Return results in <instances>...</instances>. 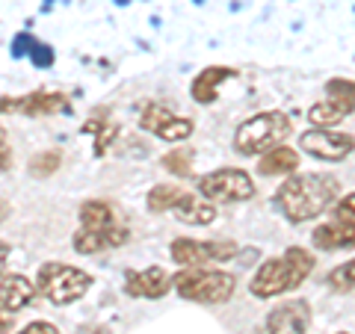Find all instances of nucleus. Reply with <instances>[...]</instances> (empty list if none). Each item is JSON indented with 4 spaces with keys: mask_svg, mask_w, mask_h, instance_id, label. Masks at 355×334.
I'll return each instance as SVG.
<instances>
[{
    "mask_svg": "<svg viewBox=\"0 0 355 334\" xmlns=\"http://www.w3.org/2000/svg\"><path fill=\"white\" fill-rule=\"evenodd\" d=\"M338 177L320 175V172H302L293 175L279 186L275 204L291 222H308L320 216L323 210L335 202L338 195Z\"/></svg>",
    "mask_w": 355,
    "mask_h": 334,
    "instance_id": "f257e3e1",
    "label": "nucleus"
},
{
    "mask_svg": "<svg viewBox=\"0 0 355 334\" xmlns=\"http://www.w3.org/2000/svg\"><path fill=\"white\" fill-rule=\"evenodd\" d=\"M314 270V258H311V252L305 249H287L282 258H272L261 263V270L254 272V278L249 281V290L252 296L258 299H272V296H282L287 290H293L305 281Z\"/></svg>",
    "mask_w": 355,
    "mask_h": 334,
    "instance_id": "f03ea898",
    "label": "nucleus"
},
{
    "mask_svg": "<svg viewBox=\"0 0 355 334\" xmlns=\"http://www.w3.org/2000/svg\"><path fill=\"white\" fill-rule=\"evenodd\" d=\"M287 137H291V118H287V113L270 109V113H258L249 121H243L234 133V148L252 157V154L272 151Z\"/></svg>",
    "mask_w": 355,
    "mask_h": 334,
    "instance_id": "7ed1b4c3",
    "label": "nucleus"
},
{
    "mask_svg": "<svg viewBox=\"0 0 355 334\" xmlns=\"http://www.w3.org/2000/svg\"><path fill=\"white\" fill-rule=\"evenodd\" d=\"M172 281H175L178 296L187 299V302H198V305H222L234 293V278L222 270L193 266L187 272H178Z\"/></svg>",
    "mask_w": 355,
    "mask_h": 334,
    "instance_id": "20e7f679",
    "label": "nucleus"
},
{
    "mask_svg": "<svg viewBox=\"0 0 355 334\" xmlns=\"http://www.w3.org/2000/svg\"><path fill=\"white\" fill-rule=\"evenodd\" d=\"M89 284H92V278H89L83 270H74L69 263H44L39 270V293L48 299L51 305H71L77 302L86 290Z\"/></svg>",
    "mask_w": 355,
    "mask_h": 334,
    "instance_id": "39448f33",
    "label": "nucleus"
},
{
    "mask_svg": "<svg viewBox=\"0 0 355 334\" xmlns=\"http://www.w3.org/2000/svg\"><path fill=\"white\" fill-rule=\"evenodd\" d=\"M198 189H202V195L210 198V202H246V198L254 195V184L246 172L240 169H216L205 175L202 181H198Z\"/></svg>",
    "mask_w": 355,
    "mask_h": 334,
    "instance_id": "423d86ee",
    "label": "nucleus"
},
{
    "mask_svg": "<svg viewBox=\"0 0 355 334\" xmlns=\"http://www.w3.org/2000/svg\"><path fill=\"white\" fill-rule=\"evenodd\" d=\"M172 258L184 266H205V263H219V261H231L237 254V246L231 240H207V243H198V240H187V237H178L172 246Z\"/></svg>",
    "mask_w": 355,
    "mask_h": 334,
    "instance_id": "0eeeda50",
    "label": "nucleus"
},
{
    "mask_svg": "<svg viewBox=\"0 0 355 334\" xmlns=\"http://www.w3.org/2000/svg\"><path fill=\"white\" fill-rule=\"evenodd\" d=\"M299 146L302 151H308L311 157L317 160H343L349 157L352 148H355V139L349 133H335L329 128H314V130H305L302 137H299Z\"/></svg>",
    "mask_w": 355,
    "mask_h": 334,
    "instance_id": "6e6552de",
    "label": "nucleus"
},
{
    "mask_svg": "<svg viewBox=\"0 0 355 334\" xmlns=\"http://www.w3.org/2000/svg\"><path fill=\"white\" fill-rule=\"evenodd\" d=\"M139 125H142V130H148L166 142H184L193 133L190 118H178L172 109L163 107V104H148L139 116Z\"/></svg>",
    "mask_w": 355,
    "mask_h": 334,
    "instance_id": "1a4fd4ad",
    "label": "nucleus"
},
{
    "mask_svg": "<svg viewBox=\"0 0 355 334\" xmlns=\"http://www.w3.org/2000/svg\"><path fill=\"white\" fill-rule=\"evenodd\" d=\"M311 326L308 302H284L266 314V331L270 334H305Z\"/></svg>",
    "mask_w": 355,
    "mask_h": 334,
    "instance_id": "9d476101",
    "label": "nucleus"
},
{
    "mask_svg": "<svg viewBox=\"0 0 355 334\" xmlns=\"http://www.w3.org/2000/svg\"><path fill=\"white\" fill-rule=\"evenodd\" d=\"M172 287H175V281L166 275V270L148 266V270H142V272H128L125 290H128V296H137V299H160L169 293Z\"/></svg>",
    "mask_w": 355,
    "mask_h": 334,
    "instance_id": "9b49d317",
    "label": "nucleus"
},
{
    "mask_svg": "<svg viewBox=\"0 0 355 334\" xmlns=\"http://www.w3.org/2000/svg\"><path fill=\"white\" fill-rule=\"evenodd\" d=\"M9 109H18V113H24L30 118H39V116H53L69 109V101L60 92H33V95H24L21 101L3 98V113H9Z\"/></svg>",
    "mask_w": 355,
    "mask_h": 334,
    "instance_id": "f8f14e48",
    "label": "nucleus"
},
{
    "mask_svg": "<svg viewBox=\"0 0 355 334\" xmlns=\"http://www.w3.org/2000/svg\"><path fill=\"white\" fill-rule=\"evenodd\" d=\"M311 240H314V246H317V249H323V252L352 249V246H355V219L335 216V222L314 228Z\"/></svg>",
    "mask_w": 355,
    "mask_h": 334,
    "instance_id": "ddd939ff",
    "label": "nucleus"
},
{
    "mask_svg": "<svg viewBox=\"0 0 355 334\" xmlns=\"http://www.w3.org/2000/svg\"><path fill=\"white\" fill-rule=\"evenodd\" d=\"M128 243V231L116 225L113 231H89L80 228L74 234V252L77 254H98L104 249H113V246H125Z\"/></svg>",
    "mask_w": 355,
    "mask_h": 334,
    "instance_id": "4468645a",
    "label": "nucleus"
},
{
    "mask_svg": "<svg viewBox=\"0 0 355 334\" xmlns=\"http://www.w3.org/2000/svg\"><path fill=\"white\" fill-rule=\"evenodd\" d=\"M355 109V98H340V95H329L326 101H320L317 107H311L308 121L314 128H331L343 121Z\"/></svg>",
    "mask_w": 355,
    "mask_h": 334,
    "instance_id": "2eb2a0df",
    "label": "nucleus"
},
{
    "mask_svg": "<svg viewBox=\"0 0 355 334\" xmlns=\"http://www.w3.org/2000/svg\"><path fill=\"white\" fill-rule=\"evenodd\" d=\"M39 287H33L24 275H6L3 287H0V302H3V314H15L21 310L33 296H36Z\"/></svg>",
    "mask_w": 355,
    "mask_h": 334,
    "instance_id": "dca6fc26",
    "label": "nucleus"
},
{
    "mask_svg": "<svg viewBox=\"0 0 355 334\" xmlns=\"http://www.w3.org/2000/svg\"><path fill=\"white\" fill-rule=\"evenodd\" d=\"M175 216L184 222V225H210L216 219V207L205 202L202 195H190L184 193V198L175 207Z\"/></svg>",
    "mask_w": 355,
    "mask_h": 334,
    "instance_id": "f3484780",
    "label": "nucleus"
},
{
    "mask_svg": "<svg viewBox=\"0 0 355 334\" xmlns=\"http://www.w3.org/2000/svg\"><path fill=\"white\" fill-rule=\"evenodd\" d=\"M228 77H234V69H228V65H210V69H205L193 80V98L198 104H214L219 95L216 86L222 80H228Z\"/></svg>",
    "mask_w": 355,
    "mask_h": 334,
    "instance_id": "a211bd4d",
    "label": "nucleus"
},
{
    "mask_svg": "<svg viewBox=\"0 0 355 334\" xmlns=\"http://www.w3.org/2000/svg\"><path fill=\"white\" fill-rule=\"evenodd\" d=\"M296 166H299L296 148L275 146L272 151H266L263 157H261L258 172H261V175H291V172H296Z\"/></svg>",
    "mask_w": 355,
    "mask_h": 334,
    "instance_id": "6ab92c4d",
    "label": "nucleus"
},
{
    "mask_svg": "<svg viewBox=\"0 0 355 334\" xmlns=\"http://www.w3.org/2000/svg\"><path fill=\"white\" fill-rule=\"evenodd\" d=\"M80 225L89 231H113L116 228L113 207L104 202H86L80 207Z\"/></svg>",
    "mask_w": 355,
    "mask_h": 334,
    "instance_id": "aec40b11",
    "label": "nucleus"
},
{
    "mask_svg": "<svg viewBox=\"0 0 355 334\" xmlns=\"http://www.w3.org/2000/svg\"><path fill=\"white\" fill-rule=\"evenodd\" d=\"M184 198V189H178V186H169V184H160V186H154L148 189V195H146V204L151 213H166V210H175L178 202Z\"/></svg>",
    "mask_w": 355,
    "mask_h": 334,
    "instance_id": "412c9836",
    "label": "nucleus"
},
{
    "mask_svg": "<svg viewBox=\"0 0 355 334\" xmlns=\"http://www.w3.org/2000/svg\"><path fill=\"white\" fill-rule=\"evenodd\" d=\"M190 163H193V151L190 148H175L169 154H163L160 157V166L169 175H178V177H184V175H190Z\"/></svg>",
    "mask_w": 355,
    "mask_h": 334,
    "instance_id": "4be33fe9",
    "label": "nucleus"
},
{
    "mask_svg": "<svg viewBox=\"0 0 355 334\" xmlns=\"http://www.w3.org/2000/svg\"><path fill=\"white\" fill-rule=\"evenodd\" d=\"M60 163H62V154L57 148H51V151H42L36 154V157L30 160V175H36V177H48L60 169Z\"/></svg>",
    "mask_w": 355,
    "mask_h": 334,
    "instance_id": "5701e85b",
    "label": "nucleus"
},
{
    "mask_svg": "<svg viewBox=\"0 0 355 334\" xmlns=\"http://www.w3.org/2000/svg\"><path fill=\"white\" fill-rule=\"evenodd\" d=\"M329 287H331V290H338V293L355 290V258L329 272Z\"/></svg>",
    "mask_w": 355,
    "mask_h": 334,
    "instance_id": "b1692460",
    "label": "nucleus"
},
{
    "mask_svg": "<svg viewBox=\"0 0 355 334\" xmlns=\"http://www.w3.org/2000/svg\"><path fill=\"white\" fill-rule=\"evenodd\" d=\"M83 130H98V146H95V154H104V148L110 146V139L116 137V128L113 125H98V121H92V125H86Z\"/></svg>",
    "mask_w": 355,
    "mask_h": 334,
    "instance_id": "393cba45",
    "label": "nucleus"
},
{
    "mask_svg": "<svg viewBox=\"0 0 355 334\" xmlns=\"http://www.w3.org/2000/svg\"><path fill=\"white\" fill-rule=\"evenodd\" d=\"M30 60L39 65V69H48V65L53 62V51L48 48V44H33V51H30Z\"/></svg>",
    "mask_w": 355,
    "mask_h": 334,
    "instance_id": "a878e982",
    "label": "nucleus"
},
{
    "mask_svg": "<svg viewBox=\"0 0 355 334\" xmlns=\"http://www.w3.org/2000/svg\"><path fill=\"white\" fill-rule=\"evenodd\" d=\"M335 216H343V219H355V193H349L343 202L335 207Z\"/></svg>",
    "mask_w": 355,
    "mask_h": 334,
    "instance_id": "bb28decb",
    "label": "nucleus"
},
{
    "mask_svg": "<svg viewBox=\"0 0 355 334\" xmlns=\"http://www.w3.org/2000/svg\"><path fill=\"white\" fill-rule=\"evenodd\" d=\"M18 334H60V331H57V326H51V322L39 319V322H30V326L24 331H18Z\"/></svg>",
    "mask_w": 355,
    "mask_h": 334,
    "instance_id": "cd10ccee",
    "label": "nucleus"
},
{
    "mask_svg": "<svg viewBox=\"0 0 355 334\" xmlns=\"http://www.w3.org/2000/svg\"><path fill=\"white\" fill-rule=\"evenodd\" d=\"M83 334H110L104 326H92V328H83Z\"/></svg>",
    "mask_w": 355,
    "mask_h": 334,
    "instance_id": "c85d7f7f",
    "label": "nucleus"
},
{
    "mask_svg": "<svg viewBox=\"0 0 355 334\" xmlns=\"http://www.w3.org/2000/svg\"><path fill=\"white\" fill-rule=\"evenodd\" d=\"M9 169V146H6V137H3V172Z\"/></svg>",
    "mask_w": 355,
    "mask_h": 334,
    "instance_id": "c756f323",
    "label": "nucleus"
},
{
    "mask_svg": "<svg viewBox=\"0 0 355 334\" xmlns=\"http://www.w3.org/2000/svg\"><path fill=\"white\" fill-rule=\"evenodd\" d=\"M340 334H347V331H340Z\"/></svg>",
    "mask_w": 355,
    "mask_h": 334,
    "instance_id": "7c9ffc66",
    "label": "nucleus"
}]
</instances>
